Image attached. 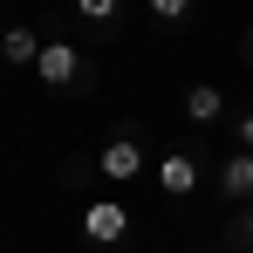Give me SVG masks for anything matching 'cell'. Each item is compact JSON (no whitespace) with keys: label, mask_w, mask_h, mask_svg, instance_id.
<instances>
[{"label":"cell","mask_w":253,"mask_h":253,"mask_svg":"<svg viewBox=\"0 0 253 253\" xmlns=\"http://www.w3.org/2000/svg\"><path fill=\"white\" fill-rule=\"evenodd\" d=\"M247 48H253V28H247Z\"/></svg>","instance_id":"cell-12"},{"label":"cell","mask_w":253,"mask_h":253,"mask_svg":"<svg viewBox=\"0 0 253 253\" xmlns=\"http://www.w3.org/2000/svg\"><path fill=\"white\" fill-rule=\"evenodd\" d=\"M240 144H247V151H253V110H247V117H240Z\"/></svg>","instance_id":"cell-10"},{"label":"cell","mask_w":253,"mask_h":253,"mask_svg":"<svg viewBox=\"0 0 253 253\" xmlns=\"http://www.w3.org/2000/svg\"><path fill=\"white\" fill-rule=\"evenodd\" d=\"M185 117H192V124H219V117H226V96L212 83H192L185 89Z\"/></svg>","instance_id":"cell-6"},{"label":"cell","mask_w":253,"mask_h":253,"mask_svg":"<svg viewBox=\"0 0 253 253\" xmlns=\"http://www.w3.org/2000/svg\"><path fill=\"white\" fill-rule=\"evenodd\" d=\"M185 14H192V7H185V0H151V21H158V28H178V21H185Z\"/></svg>","instance_id":"cell-9"},{"label":"cell","mask_w":253,"mask_h":253,"mask_svg":"<svg viewBox=\"0 0 253 253\" xmlns=\"http://www.w3.org/2000/svg\"><path fill=\"white\" fill-rule=\"evenodd\" d=\"M130 233V212L124 206H110V199H96V206L83 212V240H96V247H117Z\"/></svg>","instance_id":"cell-2"},{"label":"cell","mask_w":253,"mask_h":253,"mask_svg":"<svg viewBox=\"0 0 253 253\" xmlns=\"http://www.w3.org/2000/svg\"><path fill=\"white\" fill-rule=\"evenodd\" d=\"M96 171H103L110 185L137 178V171H144V151H137V137H110V144H103V158H96Z\"/></svg>","instance_id":"cell-3"},{"label":"cell","mask_w":253,"mask_h":253,"mask_svg":"<svg viewBox=\"0 0 253 253\" xmlns=\"http://www.w3.org/2000/svg\"><path fill=\"white\" fill-rule=\"evenodd\" d=\"M35 76H42L48 89H69L76 76H83V48H69V42H48V48H42V62H35Z\"/></svg>","instance_id":"cell-1"},{"label":"cell","mask_w":253,"mask_h":253,"mask_svg":"<svg viewBox=\"0 0 253 253\" xmlns=\"http://www.w3.org/2000/svg\"><path fill=\"white\" fill-rule=\"evenodd\" d=\"M76 14H83V21H96V28H117V14H124V7H117V0H83Z\"/></svg>","instance_id":"cell-8"},{"label":"cell","mask_w":253,"mask_h":253,"mask_svg":"<svg viewBox=\"0 0 253 253\" xmlns=\"http://www.w3.org/2000/svg\"><path fill=\"white\" fill-rule=\"evenodd\" d=\"M158 192H171V199H192V192H199V165H192L185 151H171L165 165H158Z\"/></svg>","instance_id":"cell-5"},{"label":"cell","mask_w":253,"mask_h":253,"mask_svg":"<svg viewBox=\"0 0 253 253\" xmlns=\"http://www.w3.org/2000/svg\"><path fill=\"white\" fill-rule=\"evenodd\" d=\"M240 240H247V247H253V206H247V219H240Z\"/></svg>","instance_id":"cell-11"},{"label":"cell","mask_w":253,"mask_h":253,"mask_svg":"<svg viewBox=\"0 0 253 253\" xmlns=\"http://www.w3.org/2000/svg\"><path fill=\"white\" fill-rule=\"evenodd\" d=\"M219 192H226V199H253V151L226 158V171H219Z\"/></svg>","instance_id":"cell-7"},{"label":"cell","mask_w":253,"mask_h":253,"mask_svg":"<svg viewBox=\"0 0 253 253\" xmlns=\"http://www.w3.org/2000/svg\"><path fill=\"white\" fill-rule=\"evenodd\" d=\"M42 35H35V28H0V62H7V69H35V62H42Z\"/></svg>","instance_id":"cell-4"}]
</instances>
